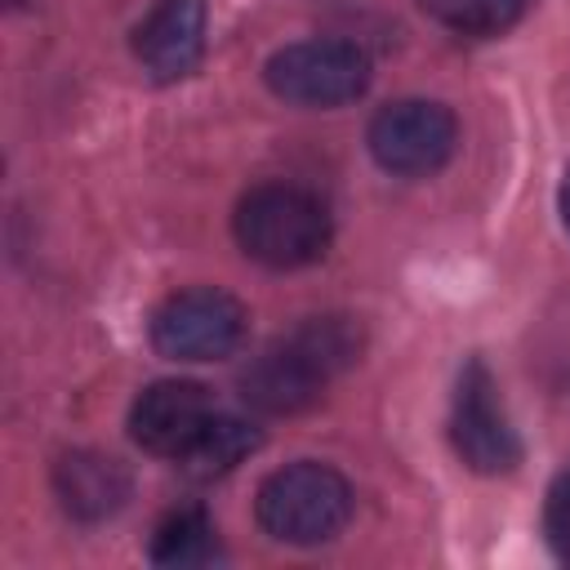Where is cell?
I'll return each instance as SVG.
<instances>
[{
    "mask_svg": "<svg viewBox=\"0 0 570 570\" xmlns=\"http://www.w3.org/2000/svg\"><path fill=\"white\" fill-rule=\"evenodd\" d=\"M365 138H370V156L387 174L428 178L454 156L459 125H454V111L432 98H396L374 111Z\"/></svg>",
    "mask_w": 570,
    "mask_h": 570,
    "instance_id": "obj_4",
    "label": "cell"
},
{
    "mask_svg": "<svg viewBox=\"0 0 570 570\" xmlns=\"http://www.w3.org/2000/svg\"><path fill=\"white\" fill-rule=\"evenodd\" d=\"M419 9H423L436 27H445V31H454V36L485 40V36L512 31V27L525 18L530 0H419Z\"/></svg>",
    "mask_w": 570,
    "mask_h": 570,
    "instance_id": "obj_13",
    "label": "cell"
},
{
    "mask_svg": "<svg viewBox=\"0 0 570 570\" xmlns=\"http://www.w3.org/2000/svg\"><path fill=\"white\" fill-rule=\"evenodd\" d=\"M232 232L245 258L276 272H294L330 249V209L307 187L263 183L240 196L232 214Z\"/></svg>",
    "mask_w": 570,
    "mask_h": 570,
    "instance_id": "obj_1",
    "label": "cell"
},
{
    "mask_svg": "<svg viewBox=\"0 0 570 570\" xmlns=\"http://www.w3.org/2000/svg\"><path fill=\"white\" fill-rule=\"evenodd\" d=\"M134 53L156 80H183L205 53V0H156L134 27Z\"/></svg>",
    "mask_w": 570,
    "mask_h": 570,
    "instance_id": "obj_8",
    "label": "cell"
},
{
    "mask_svg": "<svg viewBox=\"0 0 570 570\" xmlns=\"http://www.w3.org/2000/svg\"><path fill=\"white\" fill-rule=\"evenodd\" d=\"M53 494L76 521H107L129 499V472L98 450H71L53 468Z\"/></svg>",
    "mask_w": 570,
    "mask_h": 570,
    "instance_id": "obj_10",
    "label": "cell"
},
{
    "mask_svg": "<svg viewBox=\"0 0 570 570\" xmlns=\"http://www.w3.org/2000/svg\"><path fill=\"white\" fill-rule=\"evenodd\" d=\"M543 530H548V543L561 561H570V468L552 481L548 490V503H543Z\"/></svg>",
    "mask_w": 570,
    "mask_h": 570,
    "instance_id": "obj_15",
    "label": "cell"
},
{
    "mask_svg": "<svg viewBox=\"0 0 570 570\" xmlns=\"http://www.w3.org/2000/svg\"><path fill=\"white\" fill-rule=\"evenodd\" d=\"M303 352H307V361L325 374V379H334V374H343L352 361H361V325L352 321V316H312V321H303L294 334H289Z\"/></svg>",
    "mask_w": 570,
    "mask_h": 570,
    "instance_id": "obj_14",
    "label": "cell"
},
{
    "mask_svg": "<svg viewBox=\"0 0 570 570\" xmlns=\"http://www.w3.org/2000/svg\"><path fill=\"white\" fill-rule=\"evenodd\" d=\"M557 209H561V223H566V232H570V169H566V178H561V191H557Z\"/></svg>",
    "mask_w": 570,
    "mask_h": 570,
    "instance_id": "obj_16",
    "label": "cell"
},
{
    "mask_svg": "<svg viewBox=\"0 0 570 570\" xmlns=\"http://www.w3.org/2000/svg\"><path fill=\"white\" fill-rule=\"evenodd\" d=\"M325 383L330 379L307 361V352L294 338H281L249 361L240 374V396L263 414H298L325 392Z\"/></svg>",
    "mask_w": 570,
    "mask_h": 570,
    "instance_id": "obj_9",
    "label": "cell"
},
{
    "mask_svg": "<svg viewBox=\"0 0 570 570\" xmlns=\"http://www.w3.org/2000/svg\"><path fill=\"white\" fill-rule=\"evenodd\" d=\"M245 338V307L209 285L169 294L151 316V347L169 361H223Z\"/></svg>",
    "mask_w": 570,
    "mask_h": 570,
    "instance_id": "obj_5",
    "label": "cell"
},
{
    "mask_svg": "<svg viewBox=\"0 0 570 570\" xmlns=\"http://www.w3.org/2000/svg\"><path fill=\"white\" fill-rule=\"evenodd\" d=\"M254 450H258V428H254V423H245V419H236V414H214V419L205 423V432L191 441V450H187L178 463H183L191 476L209 481V476H223V472H232L236 463H245Z\"/></svg>",
    "mask_w": 570,
    "mask_h": 570,
    "instance_id": "obj_11",
    "label": "cell"
},
{
    "mask_svg": "<svg viewBox=\"0 0 570 570\" xmlns=\"http://www.w3.org/2000/svg\"><path fill=\"white\" fill-rule=\"evenodd\" d=\"M214 419V401L191 379H160L138 392L129 410V436L160 459H183Z\"/></svg>",
    "mask_w": 570,
    "mask_h": 570,
    "instance_id": "obj_7",
    "label": "cell"
},
{
    "mask_svg": "<svg viewBox=\"0 0 570 570\" xmlns=\"http://www.w3.org/2000/svg\"><path fill=\"white\" fill-rule=\"evenodd\" d=\"M450 436H454L459 459H463L472 472L499 476V472H512V468L521 463L517 428H512V419H508V410H503L499 383H494V374L485 370V361H468V365L459 370L454 410H450Z\"/></svg>",
    "mask_w": 570,
    "mask_h": 570,
    "instance_id": "obj_6",
    "label": "cell"
},
{
    "mask_svg": "<svg viewBox=\"0 0 570 570\" xmlns=\"http://www.w3.org/2000/svg\"><path fill=\"white\" fill-rule=\"evenodd\" d=\"M267 89L294 107H343L365 94L370 58L352 40H298L267 58Z\"/></svg>",
    "mask_w": 570,
    "mask_h": 570,
    "instance_id": "obj_3",
    "label": "cell"
},
{
    "mask_svg": "<svg viewBox=\"0 0 570 570\" xmlns=\"http://www.w3.org/2000/svg\"><path fill=\"white\" fill-rule=\"evenodd\" d=\"M151 561L169 570H191L218 561V530L200 508L169 512L151 534Z\"/></svg>",
    "mask_w": 570,
    "mask_h": 570,
    "instance_id": "obj_12",
    "label": "cell"
},
{
    "mask_svg": "<svg viewBox=\"0 0 570 570\" xmlns=\"http://www.w3.org/2000/svg\"><path fill=\"white\" fill-rule=\"evenodd\" d=\"M258 525L294 548L330 543L352 517V485L325 463H285L258 485Z\"/></svg>",
    "mask_w": 570,
    "mask_h": 570,
    "instance_id": "obj_2",
    "label": "cell"
}]
</instances>
